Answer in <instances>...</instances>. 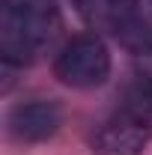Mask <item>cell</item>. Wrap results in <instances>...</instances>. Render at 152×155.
Listing matches in <instances>:
<instances>
[{
	"label": "cell",
	"instance_id": "1",
	"mask_svg": "<svg viewBox=\"0 0 152 155\" xmlns=\"http://www.w3.org/2000/svg\"><path fill=\"white\" fill-rule=\"evenodd\" d=\"M60 9L54 0H0V60L24 69L36 63L60 36Z\"/></svg>",
	"mask_w": 152,
	"mask_h": 155
},
{
	"label": "cell",
	"instance_id": "5",
	"mask_svg": "<svg viewBox=\"0 0 152 155\" xmlns=\"http://www.w3.org/2000/svg\"><path fill=\"white\" fill-rule=\"evenodd\" d=\"M60 125H63V110L57 101H48V98L21 101L6 116L9 134L21 143H42V140L57 134Z\"/></svg>",
	"mask_w": 152,
	"mask_h": 155
},
{
	"label": "cell",
	"instance_id": "4",
	"mask_svg": "<svg viewBox=\"0 0 152 155\" xmlns=\"http://www.w3.org/2000/svg\"><path fill=\"white\" fill-rule=\"evenodd\" d=\"M111 51L98 33L72 36L54 57V75L72 90H95L111 78Z\"/></svg>",
	"mask_w": 152,
	"mask_h": 155
},
{
	"label": "cell",
	"instance_id": "6",
	"mask_svg": "<svg viewBox=\"0 0 152 155\" xmlns=\"http://www.w3.org/2000/svg\"><path fill=\"white\" fill-rule=\"evenodd\" d=\"M149 6H152V0H149Z\"/></svg>",
	"mask_w": 152,
	"mask_h": 155
},
{
	"label": "cell",
	"instance_id": "2",
	"mask_svg": "<svg viewBox=\"0 0 152 155\" xmlns=\"http://www.w3.org/2000/svg\"><path fill=\"white\" fill-rule=\"evenodd\" d=\"M152 143V84H140L116 104L93 134L95 155H143Z\"/></svg>",
	"mask_w": 152,
	"mask_h": 155
},
{
	"label": "cell",
	"instance_id": "3",
	"mask_svg": "<svg viewBox=\"0 0 152 155\" xmlns=\"http://www.w3.org/2000/svg\"><path fill=\"white\" fill-rule=\"evenodd\" d=\"M72 6L93 33L111 36L137 57L152 54V6L146 9L143 0H72Z\"/></svg>",
	"mask_w": 152,
	"mask_h": 155
}]
</instances>
